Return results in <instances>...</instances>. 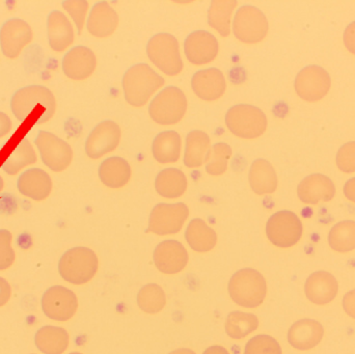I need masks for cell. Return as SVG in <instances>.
<instances>
[{"label":"cell","mask_w":355,"mask_h":354,"mask_svg":"<svg viewBox=\"0 0 355 354\" xmlns=\"http://www.w3.org/2000/svg\"><path fill=\"white\" fill-rule=\"evenodd\" d=\"M10 109L20 122L44 124L55 114L56 100L44 85H28L12 95Z\"/></svg>","instance_id":"1"},{"label":"cell","mask_w":355,"mask_h":354,"mask_svg":"<svg viewBox=\"0 0 355 354\" xmlns=\"http://www.w3.org/2000/svg\"><path fill=\"white\" fill-rule=\"evenodd\" d=\"M164 83V79L147 64L131 67L123 79L127 102L137 107L145 105Z\"/></svg>","instance_id":"2"},{"label":"cell","mask_w":355,"mask_h":354,"mask_svg":"<svg viewBox=\"0 0 355 354\" xmlns=\"http://www.w3.org/2000/svg\"><path fill=\"white\" fill-rule=\"evenodd\" d=\"M266 291V282L262 274L252 268L239 270L230 280V297L243 308L252 309L262 305Z\"/></svg>","instance_id":"3"},{"label":"cell","mask_w":355,"mask_h":354,"mask_svg":"<svg viewBox=\"0 0 355 354\" xmlns=\"http://www.w3.org/2000/svg\"><path fill=\"white\" fill-rule=\"evenodd\" d=\"M225 124L236 136L252 139L261 136L267 128L264 112L248 104H239L227 110Z\"/></svg>","instance_id":"4"},{"label":"cell","mask_w":355,"mask_h":354,"mask_svg":"<svg viewBox=\"0 0 355 354\" xmlns=\"http://www.w3.org/2000/svg\"><path fill=\"white\" fill-rule=\"evenodd\" d=\"M148 55L153 64L170 76L179 74L183 69L176 37L168 33L154 35L147 47Z\"/></svg>","instance_id":"5"},{"label":"cell","mask_w":355,"mask_h":354,"mask_svg":"<svg viewBox=\"0 0 355 354\" xmlns=\"http://www.w3.org/2000/svg\"><path fill=\"white\" fill-rule=\"evenodd\" d=\"M98 259L91 249L76 247L62 257L60 272L64 280L73 284L81 285L89 282L98 270Z\"/></svg>","instance_id":"6"},{"label":"cell","mask_w":355,"mask_h":354,"mask_svg":"<svg viewBox=\"0 0 355 354\" xmlns=\"http://www.w3.org/2000/svg\"><path fill=\"white\" fill-rule=\"evenodd\" d=\"M186 108L187 100L183 91L176 87H168L154 98L149 112L158 124L173 125L183 118Z\"/></svg>","instance_id":"7"},{"label":"cell","mask_w":355,"mask_h":354,"mask_svg":"<svg viewBox=\"0 0 355 354\" xmlns=\"http://www.w3.org/2000/svg\"><path fill=\"white\" fill-rule=\"evenodd\" d=\"M233 30L239 41L248 44L258 43L266 37L268 22L259 8L244 6L236 12Z\"/></svg>","instance_id":"8"},{"label":"cell","mask_w":355,"mask_h":354,"mask_svg":"<svg viewBox=\"0 0 355 354\" xmlns=\"http://www.w3.org/2000/svg\"><path fill=\"white\" fill-rule=\"evenodd\" d=\"M42 160L52 170L60 172L70 166L73 159L72 148L53 133L40 131L35 139Z\"/></svg>","instance_id":"9"},{"label":"cell","mask_w":355,"mask_h":354,"mask_svg":"<svg viewBox=\"0 0 355 354\" xmlns=\"http://www.w3.org/2000/svg\"><path fill=\"white\" fill-rule=\"evenodd\" d=\"M189 210L183 203L159 204L152 210L149 231L157 235L176 234L187 220Z\"/></svg>","instance_id":"10"},{"label":"cell","mask_w":355,"mask_h":354,"mask_svg":"<svg viewBox=\"0 0 355 354\" xmlns=\"http://www.w3.org/2000/svg\"><path fill=\"white\" fill-rule=\"evenodd\" d=\"M266 233L269 240L277 247H292L302 236V222L292 212L279 211L269 218Z\"/></svg>","instance_id":"11"},{"label":"cell","mask_w":355,"mask_h":354,"mask_svg":"<svg viewBox=\"0 0 355 354\" xmlns=\"http://www.w3.org/2000/svg\"><path fill=\"white\" fill-rule=\"evenodd\" d=\"M33 33L26 21L12 18L6 21L0 28V48L6 57L14 60L33 41Z\"/></svg>","instance_id":"12"},{"label":"cell","mask_w":355,"mask_h":354,"mask_svg":"<svg viewBox=\"0 0 355 354\" xmlns=\"http://www.w3.org/2000/svg\"><path fill=\"white\" fill-rule=\"evenodd\" d=\"M331 89L329 73L318 66H309L298 73L295 80L296 93L309 102L322 99Z\"/></svg>","instance_id":"13"},{"label":"cell","mask_w":355,"mask_h":354,"mask_svg":"<svg viewBox=\"0 0 355 354\" xmlns=\"http://www.w3.org/2000/svg\"><path fill=\"white\" fill-rule=\"evenodd\" d=\"M121 129L116 123L105 121L95 127L85 143V152L89 157L98 159L118 147Z\"/></svg>","instance_id":"14"},{"label":"cell","mask_w":355,"mask_h":354,"mask_svg":"<svg viewBox=\"0 0 355 354\" xmlns=\"http://www.w3.org/2000/svg\"><path fill=\"white\" fill-rule=\"evenodd\" d=\"M154 263L162 274H176L187 265L185 247L176 240H166L157 245L153 255Z\"/></svg>","instance_id":"15"},{"label":"cell","mask_w":355,"mask_h":354,"mask_svg":"<svg viewBox=\"0 0 355 354\" xmlns=\"http://www.w3.org/2000/svg\"><path fill=\"white\" fill-rule=\"evenodd\" d=\"M186 57L194 64L212 62L218 53V42L208 31L198 30L188 35L184 44Z\"/></svg>","instance_id":"16"},{"label":"cell","mask_w":355,"mask_h":354,"mask_svg":"<svg viewBox=\"0 0 355 354\" xmlns=\"http://www.w3.org/2000/svg\"><path fill=\"white\" fill-rule=\"evenodd\" d=\"M97 60L95 54L85 46H77L62 58V71L73 80H83L93 74Z\"/></svg>","instance_id":"17"},{"label":"cell","mask_w":355,"mask_h":354,"mask_svg":"<svg viewBox=\"0 0 355 354\" xmlns=\"http://www.w3.org/2000/svg\"><path fill=\"white\" fill-rule=\"evenodd\" d=\"M192 89L200 99L214 101L225 91V80L218 69L211 68L198 71L192 77Z\"/></svg>","instance_id":"18"},{"label":"cell","mask_w":355,"mask_h":354,"mask_svg":"<svg viewBox=\"0 0 355 354\" xmlns=\"http://www.w3.org/2000/svg\"><path fill=\"white\" fill-rule=\"evenodd\" d=\"M47 35L50 47L56 52L64 51L74 42L72 24L60 10H53L48 16Z\"/></svg>","instance_id":"19"},{"label":"cell","mask_w":355,"mask_h":354,"mask_svg":"<svg viewBox=\"0 0 355 354\" xmlns=\"http://www.w3.org/2000/svg\"><path fill=\"white\" fill-rule=\"evenodd\" d=\"M119 24L118 14L107 2H99L92 8L87 20V30L97 37H107L116 30Z\"/></svg>","instance_id":"20"},{"label":"cell","mask_w":355,"mask_h":354,"mask_svg":"<svg viewBox=\"0 0 355 354\" xmlns=\"http://www.w3.org/2000/svg\"><path fill=\"white\" fill-rule=\"evenodd\" d=\"M335 195V186L327 177L312 175L298 186V197L304 203L317 204L320 200L329 201Z\"/></svg>","instance_id":"21"},{"label":"cell","mask_w":355,"mask_h":354,"mask_svg":"<svg viewBox=\"0 0 355 354\" xmlns=\"http://www.w3.org/2000/svg\"><path fill=\"white\" fill-rule=\"evenodd\" d=\"M322 337L323 328L318 322L302 320L290 328L288 340L294 348L306 351L316 346Z\"/></svg>","instance_id":"22"},{"label":"cell","mask_w":355,"mask_h":354,"mask_svg":"<svg viewBox=\"0 0 355 354\" xmlns=\"http://www.w3.org/2000/svg\"><path fill=\"white\" fill-rule=\"evenodd\" d=\"M210 152V139L206 133L200 130L188 133L184 155V163L187 168H200L202 164L207 163Z\"/></svg>","instance_id":"23"},{"label":"cell","mask_w":355,"mask_h":354,"mask_svg":"<svg viewBox=\"0 0 355 354\" xmlns=\"http://www.w3.org/2000/svg\"><path fill=\"white\" fill-rule=\"evenodd\" d=\"M100 179L110 188H121L130 180L131 168L126 160L112 157L104 160L100 166Z\"/></svg>","instance_id":"24"},{"label":"cell","mask_w":355,"mask_h":354,"mask_svg":"<svg viewBox=\"0 0 355 354\" xmlns=\"http://www.w3.org/2000/svg\"><path fill=\"white\" fill-rule=\"evenodd\" d=\"M250 184L257 195L275 193L277 178L272 166L266 160H256L250 168Z\"/></svg>","instance_id":"25"},{"label":"cell","mask_w":355,"mask_h":354,"mask_svg":"<svg viewBox=\"0 0 355 354\" xmlns=\"http://www.w3.org/2000/svg\"><path fill=\"white\" fill-rule=\"evenodd\" d=\"M185 237L189 247L198 253L210 251L217 242L216 233L200 218H196L190 222L186 230Z\"/></svg>","instance_id":"26"},{"label":"cell","mask_w":355,"mask_h":354,"mask_svg":"<svg viewBox=\"0 0 355 354\" xmlns=\"http://www.w3.org/2000/svg\"><path fill=\"white\" fill-rule=\"evenodd\" d=\"M152 152L160 163H174L181 153V137L175 131L159 133L154 139Z\"/></svg>","instance_id":"27"},{"label":"cell","mask_w":355,"mask_h":354,"mask_svg":"<svg viewBox=\"0 0 355 354\" xmlns=\"http://www.w3.org/2000/svg\"><path fill=\"white\" fill-rule=\"evenodd\" d=\"M155 187L162 197L176 199L185 193L187 188V179L181 170L177 168H166L158 174Z\"/></svg>","instance_id":"28"},{"label":"cell","mask_w":355,"mask_h":354,"mask_svg":"<svg viewBox=\"0 0 355 354\" xmlns=\"http://www.w3.org/2000/svg\"><path fill=\"white\" fill-rule=\"evenodd\" d=\"M19 189L23 195L35 200H42L49 195L51 181L41 170H29L19 179Z\"/></svg>","instance_id":"29"},{"label":"cell","mask_w":355,"mask_h":354,"mask_svg":"<svg viewBox=\"0 0 355 354\" xmlns=\"http://www.w3.org/2000/svg\"><path fill=\"white\" fill-rule=\"evenodd\" d=\"M236 6L237 2L234 0H215L209 8V25L223 37L230 35L232 12Z\"/></svg>","instance_id":"30"},{"label":"cell","mask_w":355,"mask_h":354,"mask_svg":"<svg viewBox=\"0 0 355 354\" xmlns=\"http://www.w3.org/2000/svg\"><path fill=\"white\" fill-rule=\"evenodd\" d=\"M258 318L252 314L232 312L225 321V332L230 338L241 340L258 328Z\"/></svg>","instance_id":"31"},{"label":"cell","mask_w":355,"mask_h":354,"mask_svg":"<svg viewBox=\"0 0 355 354\" xmlns=\"http://www.w3.org/2000/svg\"><path fill=\"white\" fill-rule=\"evenodd\" d=\"M68 342V334L62 328H47L37 336V346L47 354L64 353Z\"/></svg>","instance_id":"32"},{"label":"cell","mask_w":355,"mask_h":354,"mask_svg":"<svg viewBox=\"0 0 355 354\" xmlns=\"http://www.w3.org/2000/svg\"><path fill=\"white\" fill-rule=\"evenodd\" d=\"M58 299L45 312L52 319L64 321L70 319L76 312L77 299L72 292L66 289L58 288Z\"/></svg>","instance_id":"33"},{"label":"cell","mask_w":355,"mask_h":354,"mask_svg":"<svg viewBox=\"0 0 355 354\" xmlns=\"http://www.w3.org/2000/svg\"><path fill=\"white\" fill-rule=\"evenodd\" d=\"M166 303L164 290L156 284L147 285L141 288L137 294V305L148 314L159 313L164 309Z\"/></svg>","instance_id":"34"},{"label":"cell","mask_w":355,"mask_h":354,"mask_svg":"<svg viewBox=\"0 0 355 354\" xmlns=\"http://www.w3.org/2000/svg\"><path fill=\"white\" fill-rule=\"evenodd\" d=\"M35 150L31 147L28 139H23L17 147L12 150L6 161H4L3 168L10 174H15L23 166H28L35 161Z\"/></svg>","instance_id":"35"},{"label":"cell","mask_w":355,"mask_h":354,"mask_svg":"<svg viewBox=\"0 0 355 354\" xmlns=\"http://www.w3.org/2000/svg\"><path fill=\"white\" fill-rule=\"evenodd\" d=\"M329 242L337 251H349L355 247V222H343L334 227Z\"/></svg>","instance_id":"36"},{"label":"cell","mask_w":355,"mask_h":354,"mask_svg":"<svg viewBox=\"0 0 355 354\" xmlns=\"http://www.w3.org/2000/svg\"><path fill=\"white\" fill-rule=\"evenodd\" d=\"M232 150L229 145L219 143L214 145L210 152L206 170L212 176L223 175L227 168V160L231 158Z\"/></svg>","instance_id":"37"},{"label":"cell","mask_w":355,"mask_h":354,"mask_svg":"<svg viewBox=\"0 0 355 354\" xmlns=\"http://www.w3.org/2000/svg\"><path fill=\"white\" fill-rule=\"evenodd\" d=\"M244 354H282L279 343L272 337L259 335L248 341Z\"/></svg>","instance_id":"38"},{"label":"cell","mask_w":355,"mask_h":354,"mask_svg":"<svg viewBox=\"0 0 355 354\" xmlns=\"http://www.w3.org/2000/svg\"><path fill=\"white\" fill-rule=\"evenodd\" d=\"M62 6L64 10L70 14L78 28V33H80L83 29V25L85 22V16H87L89 3L87 1H64Z\"/></svg>","instance_id":"39"},{"label":"cell","mask_w":355,"mask_h":354,"mask_svg":"<svg viewBox=\"0 0 355 354\" xmlns=\"http://www.w3.org/2000/svg\"><path fill=\"white\" fill-rule=\"evenodd\" d=\"M337 163L345 172H355V141L346 143L338 152Z\"/></svg>","instance_id":"40"},{"label":"cell","mask_w":355,"mask_h":354,"mask_svg":"<svg viewBox=\"0 0 355 354\" xmlns=\"http://www.w3.org/2000/svg\"><path fill=\"white\" fill-rule=\"evenodd\" d=\"M344 43L352 53L355 54V21L348 25L344 33Z\"/></svg>","instance_id":"41"},{"label":"cell","mask_w":355,"mask_h":354,"mask_svg":"<svg viewBox=\"0 0 355 354\" xmlns=\"http://www.w3.org/2000/svg\"><path fill=\"white\" fill-rule=\"evenodd\" d=\"M12 129V121L8 118V114L0 112V139L6 136Z\"/></svg>","instance_id":"42"},{"label":"cell","mask_w":355,"mask_h":354,"mask_svg":"<svg viewBox=\"0 0 355 354\" xmlns=\"http://www.w3.org/2000/svg\"><path fill=\"white\" fill-rule=\"evenodd\" d=\"M344 191H345L346 197L355 203V178L346 183Z\"/></svg>","instance_id":"43"},{"label":"cell","mask_w":355,"mask_h":354,"mask_svg":"<svg viewBox=\"0 0 355 354\" xmlns=\"http://www.w3.org/2000/svg\"><path fill=\"white\" fill-rule=\"evenodd\" d=\"M202 354H230L227 349L221 346L209 347Z\"/></svg>","instance_id":"44"},{"label":"cell","mask_w":355,"mask_h":354,"mask_svg":"<svg viewBox=\"0 0 355 354\" xmlns=\"http://www.w3.org/2000/svg\"><path fill=\"white\" fill-rule=\"evenodd\" d=\"M170 354H196L193 351H190V349H178V351H173Z\"/></svg>","instance_id":"45"},{"label":"cell","mask_w":355,"mask_h":354,"mask_svg":"<svg viewBox=\"0 0 355 354\" xmlns=\"http://www.w3.org/2000/svg\"><path fill=\"white\" fill-rule=\"evenodd\" d=\"M72 354H80V353H72Z\"/></svg>","instance_id":"46"}]
</instances>
